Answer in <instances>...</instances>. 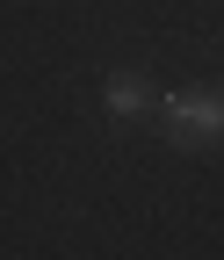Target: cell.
Listing matches in <instances>:
<instances>
[{
  "instance_id": "6da1fadb",
  "label": "cell",
  "mask_w": 224,
  "mask_h": 260,
  "mask_svg": "<svg viewBox=\"0 0 224 260\" xmlns=\"http://www.w3.org/2000/svg\"><path fill=\"white\" fill-rule=\"evenodd\" d=\"M159 138H167L174 152H217L224 145V87H174L159 94Z\"/></svg>"
},
{
  "instance_id": "7a4b0ae2",
  "label": "cell",
  "mask_w": 224,
  "mask_h": 260,
  "mask_svg": "<svg viewBox=\"0 0 224 260\" xmlns=\"http://www.w3.org/2000/svg\"><path fill=\"white\" fill-rule=\"evenodd\" d=\"M152 109H159L152 73H138V65H116V73L102 80V116H109V123H152Z\"/></svg>"
}]
</instances>
